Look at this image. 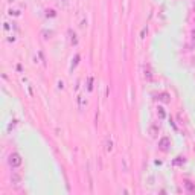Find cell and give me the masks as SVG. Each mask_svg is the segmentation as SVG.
<instances>
[{
	"instance_id": "2e32d148",
	"label": "cell",
	"mask_w": 195,
	"mask_h": 195,
	"mask_svg": "<svg viewBox=\"0 0 195 195\" xmlns=\"http://www.w3.org/2000/svg\"><path fill=\"white\" fill-rule=\"evenodd\" d=\"M69 34H70V41H72V44H76V38H75V37H76V35H75V34H73V32H72V31H70V32H69Z\"/></svg>"
},
{
	"instance_id": "d6986e66",
	"label": "cell",
	"mask_w": 195,
	"mask_h": 195,
	"mask_svg": "<svg viewBox=\"0 0 195 195\" xmlns=\"http://www.w3.org/2000/svg\"><path fill=\"white\" fill-rule=\"evenodd\" d=\"M194 63H195V58H194Z\"/></svg>"
},
{
	"instance_id": "7c38bea8",
	"label": "cell",
	"mask_w": 195,
	"mask_h": 195,
	"mask_svg": "<svg viewBox=\"0 0 195 195\" xmlns=\"http://www.w3.org/2000/svg\"><path fill=\"white\" fill-rule=\"evenodd\" d=\"M55 15H57V12L53 9H47L46 11V17H55Z\"/></svg>"
},
{
	"instance_id": "7a4b0ae2",
	"label": "cell",
	"mask_w": 195,
	"mask_h": 195,
	"mask_svg": "<svg viewBox=\"0 0 195 195\" xmlns=\"http://www.w3.org/2000/svg\"><path fill=\"white\" fill-rule=\"evenodd\" d=\"M169 146H171V140H169V137H162V139L158 140V148H160L162 151H168Z\"/></svg>"
},
{
	"instance_id": "9c48e42d",
	"label": "cell",
	"mask_w": 195,
	"mask_h": 195,
	"mask_svg": "<svg viewBox=\"0 0 195 195\" xmlns=\"http://www.w3.org/2000/svg\"><path fill=\"white\" fill-rule=\"evenodd\" d=\"M105 150H107V153H110V151L113 150V142H111V139H108V137H107V146H105Z\"/></svg>"
},
{
	"instance_id": "52a82bcc",
	"label": "cell",
	"mask_w": 195,
	"mask_h": 195,
	"mask_svg": "<svg viewBox=\"0 0 195 195\" xmlns=\"http://www.w3.org/2000/svg\"><path fill=\"white\" fill-rule=\"evenodd\" d=\"M145 78L148 79V81L153 79V70H151L150 66H145Z\"/></svg>"
},
{
	"instance_id": "8992f818",
	"label": "cell",
	"mask_w": 195,
	"mask_h": 195,
	"mask_svg": "<svg viewBox=\"0 0 195 195\" xmlns=\"http://www.w3.org/2000/svg\"><path fill=\"white\" fill-rule=\"evenodd\" d=\"M158 99H160L163 104H169V102H171V96H169L168 93H165V92L160 93V98H158Z\"/></svg>"
},
{
	"instance_id": "6da1fadb",
	"label": "cell",
	"mask_w": 195,
	"mask_h": 195,
	"mask_svg": "<svg viewBox=\"0 0 195 195\" xmlns=\"http://www.w3.org/2000/svg\"><path fill=\"white\" fill-rule=\"evenodd\" d=\"M21 156L18 154V153H12V154H9V158H8V163H9V166L11 168H18L20 165H21Z\"/></svg>"
},
{
	"instance_id": "e0dca14e",
	"label": "cell",
	"mask_w": 195,
	"mask_h": 195,
	"mask_svg": "<svg viewBox=\"0 0 195 195\" xmlns=\"http://www.w3.org/2000/svg\"><path fill=\"white\" fill-rule=\"evenodd\" d=\"M146 34H148V28L145 26V28L142 29V32H140V38H145V35H146Z\"/></svg>"
},
{
	"instance_id": "ac0fdd59",
	"label": "cell",
	"mask_w": 195,
	"mask_h": 195,
	"mask_svg": "<svg viewBox=\"0 0 195 195\" xmlns=\"http://www.w3.org/2000/svg\"><path fill=\"white\" fill-rule=\"evenodd\" d=\"M194 25H195V18H194Z\"/></svg>"
},
{
	"instance_id": "5b68a950",
	"label": "cell",
	"mask_w": 195,
	"mask_h": 195,
	"mask_svg": "<svg viewBox=\"0 0 195 195\" xmlns=\"http://www.w3.org/2000/svg\"><path fill=\"white\" fill-rule=\"evenodd\" d=\"M185 188H186V191L188 192H191V194H195V183H192V181H185Z\"/></svg>"
},
{
	"instance_id": "30bf717a",
	"label": "cell",
	"mask_w": 195,
	"mask_h": 195,
	"mask_svg": "<svg viewBox=\"0 0 195 195\" xmlns=\"http://www.w3.org/2000/svg\"><path fill=\"white\" fill-rule=\"evenodd\" d=\"M157 115H158L160 119H165V117H166V113H165V110H163L162 107H158V108H157Z\"/></svg>"
},
{
	"instance_id": "8fae6325",
	"label": "cell",
	"mask_w": 195,
	"mask_h": 195,
	"mask_svg": "<svg viewBox=\"0 0 195 195\" xmlns=\"http://www.w3.org/2000/svg\"><path fill=\"white\" fill-rule=\"evenodd\" d=\"M181 163H185V157L178 156L175 160H174V165H181Z\"/></svg>"
},
{
	"instance_id": "3957f363",
	"label": "cell",
	"mask_w": 195,
	"mask_h": 195,
	"mask_svg": "<svg viewBox=\"0 0 195 195\" xmlns=\"http://www.w3.org/2000/svg\"><path fill=\"white\" fill-rule=\"evenodd\" d=\"M158 127L157 125H151L150 128H148V134H150V137H153V139H156L157 136H158Z\"/></svg>"
},
{
	"instance_id": "277c9868",
	"label": "cell",
	"mask_w": 195,
	"mask_h": 195,
	"mask_svg": "<svg viewBox=\"0 0 195 195\" xmlns=\"http://www.w3.org/2000/svg\"><path fill=\"white\" fill-rule=\"evenodd\" d=\"M20 180H21V178H20V175H18L17 172H12V174H11V183H12L14 186H18V185H20Z\"/></svg>"
},
{
	"instance_id": "5bb4252c",
	"label": "cell",
	"mask_w": 195,
	"mask_h": 195,
	"mask_svg": "<svg viewBox=\"0 0 195 195\" xmlns=\"http://www.w3.org/2000/svg\"><path fill=\"white\" fill-rule=\"evenodd\" d=\"M191 47H195V31H192L191 34Z\"/></svg>"
},
{
	"instance_id": "ba28073f",
	"label": "cell",
	"mask_w": 195,
	"mask_h": 195,
	"mask_svg": "<svg viewBox=\"0 0 195 195\" xmlns=\"http://www.w3.org/2000/svg\"><path fill=\"white\" fill-rule=\"evenodd\" d=\"M87 90H88V92L93 90V78H92V76H88V79H87Z\"/></svg>"
},
{
	"instance_id": "9a60e30c",
	"label": "cell",
	"mask_w": 195,
	"mask_h": 195,
	"mask_svg": "<svg viewBox=\"0 0 195 195\" xmlns=\"http://www.w3.org/2000/svg\"><path fill=\"white\" fill-rule=\"evenodd\" d=\"M78 61H79V55H75V60H73V63H72V70H73V69L76 67Z\"/></svg>"
},
{
	"instance_id": "4fadbf2b",
	"label": "cell",
	"mask_w": 195,
	"mask_h": 195,
	"mask_svg": "<svg viewBox=\"0 0 195 195\" xmlns=\"http://www.w3.org/2000/svg\"><path fill=\"white\" fill-rule=\"evenodd\" d=\"M43 35H44V38H50L53 35V32L52 31H43Z\"/></svg>"
}]
</instances>
